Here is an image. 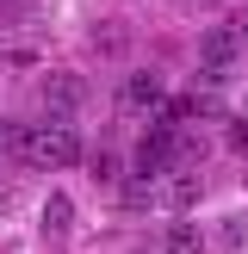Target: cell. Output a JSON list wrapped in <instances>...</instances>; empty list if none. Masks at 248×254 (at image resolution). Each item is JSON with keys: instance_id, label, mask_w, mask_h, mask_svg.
<instances>
[{"instance_id": "obj_7", "label": "cell", "mask_w": 248, "mask_h": 254, "mask_svg": "<svg viewBox=\"0 0 248 254\" xmlns=\"http://www.w3.org/2000/svg\"><path fill=\"white\" fill-rule=\"evenodd\" d=\"M74 230V198L68 192H50L44 198V236H68Z\"/></svg>"}, {"instance_id": "obj_12", "label": "cell", "mask_w": 248, "mask_h": 254, "mask_svg": "<svg viewBox=\"0 0 248 254\" xmlns=\"http://www.w3.org/2000/svg\"><path fill=\"white\" fill-rule=\"evenodd\" d=\"M230 31H236V44H242V56H248V12H242L236 25H230Z\"/></svg>"}, {"instance_id": "obj_10", "label": "cell", "mask_w": 248, "mask_h": 254, "mask_svg": "<svg viewBox=\"0 0 248 254\" xmlns=\"http://www.w3.org/2000/svg\"><path fill=\"white\" fill-rule=\"evenodd\" d=\"M93 44H99V50H118V44H124V31H118V25H99Z\"/></svg>"}, {"instance_id": "obj_2", "label": "cell", "mask_w": 248, "mask_h": 254, "mask_svg": "<svg viewBox=\"0 0 248 254\" xmlns=\"http://www.w3.org/2000/svg\"><path fill=\"white\" fill-rule=\"evenodd\" d=\"M198 174L192 168H168V174H155L149 180V211H168V217H180V211H192L198 205Z\"/></svg>"}, {"instance_id": "obj_1", "label": "cell", "mask_w": 248, "mask_h": 254, "mask_svg": "<svg viewBox=\"0 0 248 254\" xmlns=\"http://www.w3.org/2000/svg\"><path fill=\"white\" fill-rule=\"evenodd\" d=\"M12 155H19L25 168H74L87 149H81V130H74V124L44 118V124H19V149H12Z\"/></svg>"}, {"instance_id": "obj_4", "label": "cell", "mask_w": 248, "mask_h": 254, "mask_svg": "<svg viewBox=\"0 0 248 254\" xmlns=\"http://www.w3.org/2000/svg\"><path fill=\"white\" fill-rule=\"evenodd\" d=\"M236 62H242V44H236L230 25H217V31H205V44H198V74L205 81H230Z\"/></svg>"}, {"instance_id": "obj_9", "label": "cell", "mask_w": 248, "mask_h": 254, "mask_svg": "<svg viewBox=\"0 0 248 254\" xmlns=\"http://www.w3.org/2000/svg\"><path fill=\"white\" fill-rule=\"evenodd\" d=\"M87 168H93V180H112V174H118V161H112V155H106V149H99V155H93V161H87Z\"/></svg>"}, {"instance_id": "obj_11", "label": "cell", "mask_w": 248, "mask_h": 254, "mask_svg": "<svg viewBox=\"0 0 248 254\" xmlns=\"http://www.w3.org/2000/svg\"><path fill=\"white\" fill-rule=\"evenodd\" d=\"M6 149H19V124H12V118H0V155H6Z\"/></svg>"}, {"instance_id": "obj_13", "label": "cell", "mask_w": 248, "mask_h": 254, "mask_svg": "<svg viewBox=\"0 0 248 254\" xmlns=\"http://www.w3.org/2000/svg\"><path fill=\"white\" fill-rule=\"evenodd\" d=\"M143 254H168V248H161V242H155V248H143Z\"/></svg>"}, {"instance_id": "obj_8", "label": "cell", "mask_w": 248, "mask_h": 254, "mask_svg": "<svg viewBox=\"0 0 248 254\" xmlns=\"http://www.w3.org/2000/svg\"><path fill=\"white\" fill-rule=\"evenodd\" d=\"M161 248H168V254H205V242H198L192 223H174V230L161 236Z\"/></svg>"}, {"instance_id": "obj_5", "label": "cell", "mask_w": 248, "mask_h": 254, "mask_svg": "<svg viewBox=\"0 0 248 254\" xmlns=\"http://www.w3.org/2000/svg\"><path fill=\"white\" fill-rule=\"evenodd\" d=\"M161 99H168V87H161V74H155V68L124 74V87H118V112H130V118H155Z\"/></svg>"}, {"instance_id": "obj_6", "label": "cell", "mask_w": 248, "mask_h": 254, "mask_svg": "<svg viewBox=\"0 0 248 254\" xmlns=\"http://www.w3.org/2000/svg\"><path fill=\"white\" fill-rule=\"evenodd\" d=\"M50 56L44 31H0V68H37Z\"/></svg>"}, {"instance_id": "obj_3", "label": "cell", "mask_w": 248, "mask_h": 254, "mask_svg": "<svg viewBox=\"0 0 248 254\" xmlns=\"http://www.w3.org/2000/svg\"><path fill=\"white\" fill-rule=\"evenodd\" d=\"M81 106H87V81H81L74 68H50V74H44V112H50L56 124H74Z\"/></svg>"}]
</instances>
